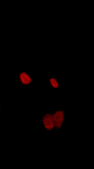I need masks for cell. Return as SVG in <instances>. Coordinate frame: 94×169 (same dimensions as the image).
Listing matches in <instances>:
<instances>
[{
    "mask_svg": "<svg viewBox=\"0 0 94 169\" xmlns=\"http://www.w3.org/2000/svg\"><path fill=\"white\" fill-rule=\"evenodd\" d=\"M49 83L50 88L53 90H59L61 87L60 81L56 77H50Z\"/></svg>",
    "mask_w": 94,
    "mask_h": 169,
    "instance_id": "7a4b0ae2",
    "label": "cell"
},
{
    "mask_svg": "<svg viewBox=\"0 0 94 169\" xmlns=\"http://www.w3.org/2000/svg\"><path fill=\"white\" fill-rule=\"evenodd\" d=\"M2 105L0 102V110L2 109Z\"/></svg>",
    "mask_w": 94,
    "mask_h": 169,
    "instance_id": "3957f363",
    "label": "cell"
},
{
    "mask_svg": "<svg viewBox=\"0 0 94 169\" xmlns=\"http://www.w3.org/2000/svg\"><path fill=\"white\" fill-rule=\"evenodd\" d=\"M18 79L20 87L23 86L29 87L33 81V77L30 75V71L27 70L20 69Z\"/></svg>",
    "mask_w": 94,
    "mask_h": 169,
    "instance_id": "6da1fadb",
    "label": "cell"
}]
</instances>
